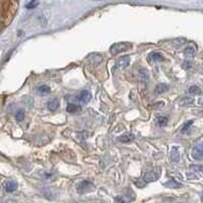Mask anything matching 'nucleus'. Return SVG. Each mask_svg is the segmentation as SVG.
Segmentation results:
<instances>
[{
  "label": "nucleus",
  "mask_w": 203,
  "mask_h": 203,
  "mask_svg": "<svg viewBox=\"0 0 203 203\" xmlns=\"http://www.w3.org/2000/svg\"><path fill=\"white\" fill-rule=\"evenodd\" d=\"M170 159H171V160H172L174 164H176V163L179 162V160H180V153H179V150H178V148L176 147V146H175V147H173L172 150H171Z\"/></svg>",
  "instance_id": "nucleus-8"
},
{
  "label": "nucleus",
  "mask_w": 203,
  "mask_h": 203,
  "mask_svg": "<svg viewBox=\"0 0 203 203\" xmlns=\"http://www.w3.org/2000/svg\"><path fill=\"white\" fill-rule=\"evenodd\" d=\"M201 200L203 201V195H202V197H201Z\"/></svg>",
  "instance_id": "nucleus-25"
},
{
  "label": "nucleus",
  "mask_w": 203,
  "mask_h": 203,
  "mask_svg": "<svg viewBox=\"0 0 203 203\" xmlns=\"http://www.w3.org/2000/svg\"><path fill=\"white\" fill-rule=\"evenodd\" d=\"M139 75H140V77H141V79L143 80V81H145V80L148 78V72L146 71L145 69H142Z\"/></svg>",
  "instance_id": "nucleus-21"
},
{
  "label": "nucleus",
  "mask_w": 203,
  "mask_h": 203,
  "mask_svg": "<svg viewBox=\"0 0 203 203\" xmlns=\"http://www.w3.org/2000/svg\"><path fill=\"white\" fill-rule=\"evenodd\" d=\"M15 118H16V120L17 121H23V118H24V112L23 111V110H20V111H19L16 113V115H15Z\"/></svg>",
  "instance_id": "nucleus-20"
},
{
  "label": "nucleus",
  "mask_w": 203,
  "mask_h": 203,
  "mask_svg": "<svg viewBox=\"0 0 203 203\" xmlns=\"http://www.w3.org/2000/svg\"><path fill=\"white\" fill-rule=\"evenodd\" d=\"M150 59H151L152 61H163L164 60V56L160 54V53H157V52H155V53H151L149 55Z\"/></svg>",
  "instance_id": "nucleus-15"
},
{
  "label": "nucleus",
  "mask_w": 203,
  "mask_h": 203,
  "mask_svg": "<svg viewBox=\"0 0 203 203\" xmlns=\"http://www.w3.org/2000/svg\"><path fill=\"white\" fill-rule=\"evenodd\" d=\"M130 47V45L127 44V43H118V44H115L113 46L111 47V53L116 55L121 53V52H124L126 50H128V48Z\"/></svg>",
  "instance_id": "nucleus-2"
},
{
  "label": "nucleus",
  "mask_w": 203,
  "mask_h": 203,
  "mask_svg": "<svg viewBox=\"0 0 203 203\" xmlns=\"http://www.w3.org/2000/svg\"><path fill=\"white\" fill-rule=\"evenodd\" d=\"M166 186H169L170 188H179L181 187V185L178 184L177 182H175V180H171L169 183L166 184Z\"/></svg>",
  "instance_id": "nucleus-19"
},
{
  "label": "nucleus",
  "mask_w": 203,
  "mask_h": 203,
  "mask_svg": "<svg viewBox=\"0 0 203 203\" xmlns=\"http://www.w3.org/2000/svg\"><path fill=\"white\" fill-rule=\"evenodd\" d=\"M47 107H48V109L50 110V111H52V112L56 111V110L58 109V107H59V101L57 99L50 100L47 103Z\"/></svg>",
  "instance_id": "nucleus-9"
},
{
  "label": "nucleus",
  "mask_w": 203,
  "mask_h": 203,
  "mask_svg": "<svg viewBox=\"0 0 203 203\" xmlns=\"http://www.w3.org/2000/svg\"><path fill=\"white\" fill-rule=\"evenodd\" d=\"M192 124H193V121H192V120H191V121H188L187 123L183 126V128H182V133H185V132H186L188 129L190 128V126H191Z\"/></svg>",
  "instance_id": "nucleus-22"
},
{
  "label": "nucleus",
  "mask_w": 203,
  "mask_h": 203,
  "mask_svg": "<svg viewBox=\"0 0 203 203\" xmlns=\"http://www.w3.org/2000/svg\"><path fill=\"white\" fill-rule=\"evenodd\" d=\"M134 135L133 134H130V133H127V134H124L119 137V140L121 142H130L132 140H134Z\"/></svg>",
  "instance_id": "nucleus-13"
},
{
  "label": "nucleus",
  "mask_w": 203,
  "mask_h": 203,
  "mask_svg": "<svg viewBox=\"0 0 203 203\" xmlns=\"http://www.w3.org/2000/svg\"><path fill=\"white\" fill-rule=\"evenodd\" d=\"M168 122V118L167 117H159L156 119V123L159 124V126H164L167 125Z\"/></svg>",
  "instance_id": "nucleus-18"
},
{
  "label": "nucleus",
  "mask_w": 203,
  "mask_h": 203,
  "mask_svg": "<svg viewBox=\"0 0 203 203\" xmlns=\"http://www.w3.org/2000/svg\"><path fill=\"white\" fill-rule=\"evenodd\" d=\"M37 92H38V93H41V94L49 93H50V87H49L48 85H41L37 89Z\"/></svg>",
  "instance_id": "nucleus-16"
},
{
  "label": "nucleus",
  "mask_w": 203,
  "mask_h": 203,
  "mask_svg": "<svg viewBox=\"0 0 203 203\" xmlns=\"http://www.w3.org/2000/svg\"><path fill=\"white\" fill-rule=\"evenodd\" d=\"M90 97L92 96H90L89 90H82V92L80 93L79 96H78V101L80 102V103L86 104L90 101Z\"/></svg>",
  "instance_id": "nucleus-7"
},
{
  "label": "nucleus",
  "mask_w": 203,
  "mask_h": 203,
  "mask_svg": "<svg viewBox=\"0 0 203 203\" xmlns=\"http://www.w3.org/2000/svg\"><path fill=\"white\" fill-rule=\"evenodd\" d=\"M160 176V172L159 171H148V172H146L144 174V176H143V180L145 182H152V181H155L157 178Z\"/></svg>",
  "instance_id": "nucleus-5"
},
{
  "label": "nucleus",
  "mask_w": 203,
  "mask_h": 203,
  "mask_svg": "<svg viewBox=\"0 0 203 203\" xmlns=\"http://www.w3.org/2000/svg\"><path fill=\"white\" fill-rule=\"evenodd\" d=\"M192 156L197 160H203V141L198 143L192 150Z\"/></svg>",
  "instance_id": "nucleus-3"
},
{
  "label": "nucleus",
  "mask_w": 203,
  "mask_h": 203,
  "mask_svg": "<svg viewBox=\"0 0 203 203\" xmlns=\"http://www.w3.org/2000/svg\"><path fill=\"white\" fill-rule=\"evenodd\" d=\"M191 170H194V171H203V167H199V166H191Z\"/></svg>",
  "instance_id": "nucleus-24"
},
{
  "label": "nucleus",
  "mask_w": 203,
  "mask_h": 203,
  "mask_svg": "<svg viewBox=\"0 0 203 203\" xmlns=\"http://www.w3.org/2000/svg\"><path fill=\"white\" fill-rule=\"evenodd\" d=\"M93 190V185L89 181H82L81 183L78 185L77 191L79 193H85V192Z\"/></svg>",
  "instance_id": "nucleus-4"
},
{
  "label": "nucleus",
  "mask_w": 203,
  "mask_h": 203,
  "mask_svg": "<svg viewBox=\"0 0 203 203\" xmlns=\"http://www.w3.org/2000/svg\"><path fill=\"white\" fill-rule=\"evenodd\" d=\"M19 0H2V30L8 26L14 16Z\"/></svg>",
  "instance_id": "nucleus-1"
},
{
  "label": "nucleus",
  "mask_w": 203,
  "mask_h": 203,
  "mask_svg": "<svg viewBox=\"0 0 203 203\" xmlns=\"http://www.w3.org/2000/svg\"><path fill=\"white\" fill-rule=\"evenodd\" d=\"M37 5H38V2H37V1H34V2L31 1V3H29V4H27V8H34V7H36Z\"/></svg>",
  "instance_id": "nucleus-23"
},
{
  "label": "nucleus",
  "mask_w": 203,
  "mask_h": 203,
  "mask_svg": "<svg viewBox=\"0 0 203 203\" xmlns=\"http://www.w3.org/2000/svg\"><path fill=\"white\" fill-rule=\"evenodd\" d=\"M66 110H67L68 113L74 114V113H77L79 111H81V107L75 104H68L67 107H66Z\"/></svg>",
  "instance_id": "nucleus-11"
},
{
  "label": "nucleus",
  "mask_w": 203,
  "mask_h": 203,
  "mask_svg": "<svg viewBox=\"0 0 203 203\" xmlns=\"http://www.w3.org/2000/svg\"><path fill=\"white\" fill-rule=\"evenodd\" d=\"M130 62H131V59L129 56H123V57H120L118 60V65L119 67L124 69V68H127L129 65H130Z\"/></svg>",
  "instance_id": "nucleus-6"
},
{
  "label": "nucleus",
  "mask_w": 203,
  "mask_h": 203,
  "mask_svg": "<svg viewBox=\"0 0 203 203\" xmlns=\"http://www.w3.org/2000/svg\"><path fill=\"white\" fill-rule=\"evenodd\" d=\"M169 85H166V83H160L159 85L156 87H155V93H166L168 92V89H169Z\"/></svg>",
  "instance_id": "nucleus-14"
},
{
  "label": "nucleus",
  "mask_w": 203,
  "mask_h": 203,
  "mask_svg": "<svg viewBox=\"0 0 203 203\" xmlns=\"http://www.w3.org/2000/svg\"><path fill=\"white\" fill-rule=\"evenodd\" d=\"M195 51H196L195 47L188 46V47L185 48V50H184V56L186 58H192L195 55Z\"/></svg>",
  "instance_id": "nucleus-12"
},
{
  "label": "nucleus",
  "mask_w": 203,
  "mask_h": 203,
  "mask_svg": "<svg viewBox=\"0 0 203 203\" xmlns=\"http://www.w3.org/2000/svg\"><path fill=\"white\" fill-rule=\"evenodd\" d=\"M4 188L7 192H14L17 188V184L14 181H7L4 185Z\"/></svg>",
  "instance_id": "nucleus-10"
},
{
  "label": "nucleus",
  "mask_w": 203,
  "mask_h": 203,
  "mask_svg": "<svg viewBox=\"0 0 203 203\" xmlns=\"http://www.w3.org/2000/svg\"><path fill=\"white\" fill-rule=\"evenodd\" d=\"M189 93H192V94H199V93H201V89H199L198 86L192 85L190 89H189Z\"/></svg>",
  "instance_id": "nucleus-17"
}]
</instances>
